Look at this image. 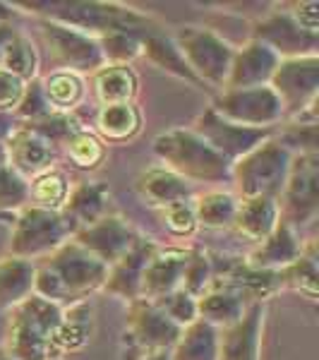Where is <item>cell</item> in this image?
Listing matches in <instances>:
<instances>
[{"label":"cell","mask_w":319,"mask_h":360,"mask_svg":"<svg viewBox=\"0 0 319 360\" xmlns=\"http://www.w3.org/2000/svg\"><path fill=\"white\" fill-rule=\"evenodd\" d=\"M106 278L108 266L101 259H96L74 240H67L37 264L34 293L67 307L86 300L94 291H101Z\"/></svg>","instance_id":"6da1fadb"},{"label":"cell","mask_w":319,"mask_h":360,"mask_svg":"<svg viewBox=\"0 0 319 360\" xmlns=\"http://www.w3.org/2000/svg\"><path fill=\"white\" fill-rule=\"evenodd\" d=\"M17 8H27L39 15V20H48L56 25L77 29L86 37L101 39L113 32H127L137 37L161 32L154 17L139 13L135 8L118 3H86V0H34L20 3Z\"/></svg>","instance_id":"7a4b0ae2"},{"label":"cell","mask_w":319,"mask_h":360,"mask_svg":"<svg viewBox=\"0 0 319 360\" xmlns=\"http://www.w3.org/2000/svg\"><path fill=\"white\" fill-rule=\"evenodd\" d=\"M152 149L164 168L188 183H230V164L214 152L193 127L161 132Z\"/></svg>","instance_id":"3957f363"},{"label":"cell","mask_w":319,"mask_h":360,"mask_svg":"<svg viewBox=\"0 0 319 360\" xmlns=\"http://www.w3.org/2000/svg\"><path fill=\"white\" fill-rule=\"evenodd\" d=\"M63 322V305L32 293L13 307L5 351L15 360H53V334Z\"/></svg>","instance_id":"277c9868"},{"label":"cell","mask_w":319,"mask_h":360,"mask_svg":"<svg viewBox=\"0 0 319 360\" xmlns=\"http://www.w3.org/2000/svg\"><path fill=\"white\" fill-rule=\"evenodd\" d=\"M77 229L79 226L65 212H53V209L27 205L15 217L8 257L29 259V262L44 259L51 252H56L58 248L65 245L67 240H72Z\"/></svg>","instance_id":"5b68a950"},{"label":"cell","mask_w":319,"mask_h":360,"mask_svg":"<svg viewBox=\"0 0 319 360\" xmlns=\"http://www.w3.org/2000/svg\"><path fill=\"white\" fill-rule=\"evenodd\" d=\"M293 154L274 137H269L250 154L230 164V183L235 188L237 200H252V197H269L276 200L283 193L288 178Z\"/></svg>","instance_id":"8992f818"},{"label":"cell","mask_w":319,"mask_h":360,"mask_svg":"<svg viewBox=\"0 0 319 360\" xmlns=\"http://www.w3.org/2000/svg\"><path fill=\"white\" fill-rule=\"evenodd\" d=\"M171 39L202 86H214L221 91L228 79L230 63H233V46L221 34L204 27H181Z\"/></svg>","instance_id":"52a82bcc"},{"label":"cell","mask_w":319,"mask_h":360,"mask_svg":"<svg viewBox=\"0 0 319 360\" xmlns=\"http://www.w3.org/2000/svg\"><path fill=\"white\" fill-rule=\"evenodd\" d=\"M39 39L48 53L51 70H67L77 75H94L106 65L98 39L48 20H39Z\"/></svg>","instance_id":"ba28073f"},{"label":"cell","mask_w":319,"mask_h":360,"mask_svg":"<svg viewBox=\"0 0 319 360\" xmlns=\"http://www.w3.org/2000/svg\"><path fill=\"white\" fill-rule=\"evenodd\" d=\"M281 221L293 231L312 224L319 212V154H293L283 193L278 197Z\"/></svg>","instance_id":"9c48e42d"},{"label":"cell","mask_w":319,"mask_h":360,"mask_svg":"<svg viewBox=\"0 0 319 360\" xmlns=\"http://www.w3.org/2000/svg\"><path fill=\"white\" fill-rule=\"evenodd\" d=\"M269 86L283 106V120L315 108L319 96V56L281 60Z\"/></svg>","instance_id":"30bf717a"},{"label":"cell","mask_w":319,"mask_h":360,"mask_svg":"<svg viewBox=\"0 0 319 360\" xmlns=\"http://www.w3.org/2000/svg\"><path fill=\"white\" fill-rule=\"evenodd\" d=\"M211 108L226 120L245 127L276 130L283 120V106L269 84L250 89H223L214 98Z\"/></svg>","instance_id":"8fae6325"},{"label":"cell","mask_w":319,"mask_h":360,"mask_svg":"<svg viewBox=\"0 0 319 360\" xmlns=\"http://www.w3.org/2000/svg\"><path fill=\"white\" fill-rule=\"evenodd\" d=\"M193 130L200 135L216 154H221L228 164H235L245 154H250L254 147H259L269 137L276 135V130L266 127H245L226 120L211 106L204 113H200L193 123Z\"/></svg>","instance_id":"7c38bea8"},{"label":"cell","mask_w":319,"mask_h":360,"mask_svg":"<svg viewBox=\"0 0 319 360\" xmlns=\"http://www.w3.org/2000/svg\"><path fill=\"white\" fill-rule=\"evenodd\" d=\"M181 332L183 329L178 324H173L152 300L139 298L135 303H130L125 336L132 344V348L139 353L137 360L142 356H152V353L171 351Z\"/></svg>","instance_id":"4fadbf2b"},{"label":"cell","mask_w":319,"mask_h":360,"mask_svg":"<svg viewBox=\"0 0 319 360\" xmlns=\"http://www.w3.org/2000/svg\"><path fill=\"white\" fill-rule=\"evenodd\" d=\"M250 39L269 46L281 60H286V58L317 56V49H319L317 34L300 27L286 10H274V13L266 15L264 20L254 22Z\"/></svg>","instance_id":"5bb4252c"},{"label":"cell","mask_w":319,"mask_h":360,"mask_svg":"<svg viewBox=\"0 0 319 360\" xmlns=\"http://www.w3.org/2000/svg\"><path fill=\"white\" fill-rule=\"evenodd\" d=\"M139 236L125 219L120 217H103L98 221L82 226L77 229V233L72 236V240L77 245H82L86 252H91L96 259H101L103 264L111 269L120 257H125L132 248L137 245Z\"/></svg>","instance_id":"9a60e30c"},{"label":"cell","mask_w":319,"mask_h":360,"mask_svg":"<svg viewBox=\"0 0 319 360\" xmlns=\"http://www.w3.org/2000/svg\"><path fill=\"white\" fill-rule=\"evenodd\" d=\"M264 303H250L230 327L219 329V360H262Z\"/></svg>","instance_id":"2e32d148"},{"label":"cell","mask_w":319,"mask_h":360,"mask_svg":"<svg viewBox=\"0 0 319 360\" xmlns=\"http://www.w3.org/2000/svg\"><path fill=\"white\" fill-rule=\"evenodd\" d=\"M190 255H193V250L185 248H156L142 271L139 298L159 300L168 293L178 291Z\"/></svg>","instance_id":"e0dca14e"},{"label":"cell","mask_w":319,"mask_h":360,"mask_svg":"<svg viewBox=\"0 0 319 360\" xmlns=\"http://www.w3.org/2000/svg\"><path fill=\"white\" fill-rule=\"evenodd\" d=\"M3 147L5 156H8V166L25 180H32L51 171L58 156V149L53 144H48L44 137H39L37 132H32L25 125L17 127Z\"/></svg>","instance_id":"ac0fdd59"},{"label":"cell","mask_w":319,"mask_h":360,"mask_svg":"<svg viewBox=\"0 0 319 360\" xmlns=\"http://www.w3.org/2000/svg\"><path fill=\"white\" fill-rule=\"evenodd\" d=\"M278 63H281V58H278L269 46L250 39V41H245L240 49H235L233 63H230V72H228V79H226L223 89L266 86L271 82V77H274Z\"/></svg>","instance_id":"d6986e66"},{"label":"cell","mask_w":319,"mask_h":360,"mask_svg":"<svg viewBox=\"0 0 319 360\" xmlns=\"http://www.w3.org/2000/svg\"><path fill=\"white\" fill-rule=\"evenodd\" d=\"M154 250H156L154 243L139 238L137 245L132 248L125 257H120L111 269H108V278H106V283H103L101 291L118 295V298L127 300V303H135V300H139L142 271H144V266H147Z\"/></svg>","instance_id":"ffe728a7"},{"label":"cell","mask_w":319,"mask_h":360,"mask_svg":"<svg viewBox=\"0 0 319 360\" xmlns=\"http://www.w3.org/2000/svg\"><path fill=\"white\" fill-rule=\"evenodd\" d=\"M137 193L147 205L156 209H164L178 202H190L195 197V185L185 178L176 176L173 171L159 166L149 168L137 178Z\"/></svg>","instance_id":"44dd1931"},{"label":"cell","mask_w":319,"mask_h":360,"mask_svg":"<svg viewBox=\"0 0 319 360\" xmlns=\"http://www.w3.org/2000/svg\"><path fill=\"white\" fill-rule=\"evenodd\" d=\"M300 252H303V243L298 240V231H293L291 226L281 221L274 229V233L266 236L262 243H257V248L252 250L245 262L254 269L278 271L295 262Z\"/></svg>","instance_id":"7402d4cb"},{"label":"cell","mask_w":319,"mask_h":360,"mask_svg":"<svg viewBox=\"0 0 319 360\" xmlns=\"http://www.w3.org/2000/svg\"><path fill=\"white\" fill-rule=\"evenodd\" d=\"M281 224L278 202L269 197H252V200L237 202V214L233 229L240 236H245L252 243H262L266 236L274 233V229Z\"/></svg>","instance_id":"603a6c76"},{"label":"cell","mask_w":319,"mask_h":360,"mask_svg":"<svg viewBox=\"0 0 319 360\" xmlns=\"http://www.w3.org/2000/svg\"><path fill=\"white\" fill-rule=\"evenodd\" d=\"M247 305L250 303L237 291H233V288L211 283L209 291L197 298V317L202 322L211 324V327L223 329L237 322L242 317V312L247 310Z\"/></svg>","instance_id":"cb8c5ba5"},{"label":"cell","mask_w":319,"mask_h":360,"mask_svg":"<svg viewBox=\"0 0 319 360\" xmlns=\"http://www.w3.org/2000/svg\"><path fill=\"white\" fill-rule=\"evenodd\" d=\"M137 72L132 65H103L91 75V89L101 106L132 103L137 96Z\"/></svg>","instance_id":"d4e9b609"},{"label":"cell","mask_w":319,"mask_h":360,"mask_svg":"<svg viewBox=\"0 0 319 360\" xmlns=\"http://www.w3.org/2000/svg\"><path fill=\"white\" fill-rule=\"evenodd\" d=\"M108 197H111V193H108V188L103 183H96V180H82V183L70 188V195L65 200L63 212L82 229V226H89V224H94L98 219L106 217Z\"/></svg>","instance_id":"484cf974"},{"label":"cell","mask_w":319,"mask_h":360,"mask_svg":"<svg viewBox=\"0 0 319 360\" xmlns=\"http://www.w3.org/2000/svg\"><path fill=\"white\" fill-rule=\"evenodd\" d=\"M139 46H142V56L147 58L149 63H154L156 68H161L168 75H176V77H181L185 82L202 89V82L193 75V70L188 68V63H185L183 53L178 51V46L173 44V39L166 37L164 32L147 34V37H142V44Z\"/></svg>","instance_id":"4316f807"},{"label":"cell","mask_w":319,"mask_h":360,"mask_svg":"<svg viewBox=\"0 0 319 360\" xmlns=\"http://www.w3.org/2000/svg\"><path fill=\"white\" fill-rule=\"evenodd\" d=\"M34 274H37V262L17 257L0 259V307L13 310L29 298L34 293Z\"/></svg>","instance_id":"83f0119b"},{"label":"cell","mask_w":319,"mask_h":360,"mask_svg":"<svg viewBox=\"0 0 319 360\" xmlns=\"http://www.w3.org/2000/svg\"><path fill=\"white\" fill-rule=\"evenodd\" d=\"M142 130V113L132 103H113V106H101L96 113V132L98 139L106 142H127L137 137Z\"/></svg>","instance_id":"f1b7e54d"},{"label":"cell","mask_w":319,"mask_h":360,"mask_svg":"<svg viewBox=\"0 0 319 360\" xmlns=\"http://www.w3.org/2000/svg\"><path fill=\"white\" fill-rule=\"evenodd\" d=\"M171 360H219V329L197 319L173 344Z\"/></svg>","instance_id":"f546056e"},{"label":"cell","mask_w":319,"mask_h":360,"mask_svg":"<svg viewBox=\"0 0 319 360\" xmlns=\"http://www.w3.org/2000/svg\"><path fill=\"white\" fill-rule=\"evenodd\" d=\"M237 197L228 190H207L193 200L197 226L204 229H233L237 214Z\"/></svg>","instance_id":"4dcf8cb0"},{"label":"cell","mask_w":319,"mask_h":360,"mask_svg":"<svg viewBox=\"0 0 319 360\" xmlns=\"http://www.w3.org/2000/svg\"><path fill=\"white\" fill-rule=\"evenodd\" d=\"M41 86L56 113H72L86 96V79L67 70H51L41 79Z\"/></svg>","instance_id":"1f68e13d"},{"label":"cell","mask_w":319,"mask_h":360,"mask_svg":"<svg viewBox=\"0 0 319 360\" xmlns=\"http://www.w3.org/2000/svg\"><path fill=\"white\" fill-rule=\"evenodd\" d=\"M91 327H94V312L84 300L63 307V322L53 334V351H77L89 341Z\"/></svg>","instance_id":"d6a6232c"},{"label":"cell","mask_w":319,"mask_h":360,"mask_svg":"<svg viewBox=\"0 0 319 360\" xmlns=\"http://www.w3.org/2000/svg\"><path fill=\"white\" fill-rule=\"evenodd\" d=\"M0 68L8 70L10 75L20 77L22 82H32L39 75V51L37 44L32 41V37H27L25 32H15L13 39L8 41L3 51V60Z\"/></svg>","instance_id":"836d02e7"},{"label":"cell","mask_w":319,"mask_h":360,"mask_svg":"<svg viewBox=\"0 0 319 360\" xmlns=\"http://www.w3.org/2000/svg\"><path fill=\"white\" fill-rule=\"evenodd\" d=\"M278 276V288H293V291L307 295L310 300L317 298V250L315 245L310 248H303L300 257L291 262L288 266L276 271Z\"/></svg>","instance_id":"e575fe53"},{"label":"cell","mask_w":319,"mask_h":360,"mask_svg":"<svg viewBox=\"0 0 319 360\" xmlns=\"http://www.w3.org/2000/svg\"><path fill=\"white\" fill-rule=\"evenodd\" d=\"M70 188H72V185H70L65 173L58 171V168H51V171L29 180V205L63 212L65 200L70 195Z\"/></svg>","instance_id":"d590c367"},{"label":"cell","mask_w":319,"mask_h":360,"mask_svg":"<svg viewBox=\"0 0 319 360\" xmlns=\"http://www.w3.org/2000/svg\"><path fill=\"white\" fill-rule=\"evenodd\" d=\"M63 147H65L67 159L72 161L74 166L89 168V171L101 164L103 156H106V144H103V139H98L94 132H89L86 127L74 132Z\"/></svg>","instance_id":"8d00e7d4"},{"label":"cell","mask_w":319,"mask_h":360,"mask_svg":"<svg viewBox=\"0 0 319 360\" xmlns=\"http://www.w3.org/2000/svg\"><path fill=\"white\" fill-rule=\"evenodd\" d=\"M142 37L127 32H113L98 39L106 65H132L135 58L142 56Z\"/></svg>","instance_id":"74e56055"},{"label":"cell","mask_w":319,"mask_h":360,"mask_svg":"<svg viewBox=\"0 0 319 360\" xmlns=\"http://www.w3.org/2000/svg\"><path fill=\"white\" fill-rule=\"evenodd\" d=\"M25 127L37 132L39 137H44L46 142L53 144L56 149L63 147L77 130H82L79 120L74 118L72 113H51V115H46V118L37 120V123H29Z\"/></svg>","instance_id":"f35d334b"},{"label":"cell","mask_w":319,"mask_h":360,"mask_svg":"<svg viewBox=\"0 0 319 360\" xmlns=\"http://www.w3.org/2000/svg\"><path fill=\"white\" fill-rule=\"evenodd\" d=\"M56 113L53 108H51L48 98L44 94V86H41V79H32V82H27L25 86V94H22L20 103L15 106L13 115L17 118V123L20 125H29V123H37V120L46 118V115Z\"/></svg>","instance_id":"ab89813d"},{"label":"cell","mask_w":319,"mask_h":360,"mask_svg":"<svg viewBox=\"0 0 319 360\" xmlns=\"http://www.w3.org/2000/svg\"><path fill=\"white\" fill-rule=\"evenodd\" d=\"M214 281V266H211V257L207 252H200V250H193L188 259V266H185L183 274V283L181 288L185 293H190L193 298H200L209 291Z\"/></svg>","instance_id":"60d3db41"},{"label":"cell","mask_w":319,"mask_h":360,"mask_svg":"<svg viewBox=\"0 0 319 360\" xmlns=\"http://www.w3.org/2000/svg\"><path fill=\"white\" fill-rule=\"evenodd\" d=\"M152 303L181 329L190 327V324L200 319L197 317V298H193L190 293H185L183 288H178V291L168 293L159 300H152Z\"/></svg>","instance_id":"b9f144b4"},{"label":"cell","mask_w":319,"mask_h":360,"mask_svg":"<svg viewBox=\"0 0 319 360\" xmlns=\"http://www.w3.org/2000/svg\"><path fill=\"white\" fill-rule=\"evenodd\" d=\"M29 205V180L17 176L10 166L0 168V214L20 212Z\"/></svg>","instance_id":"7bdbcfd3"},{"label":"cell","mask_w":319,"mask_h":360,"mask_svg":"<svg viewBox=\"0 0 319 360\" xmlns=\"http://www.w3.org/2000/svg\"><path fill=\"white\" fill-rule=\"evenodd\" d=\"M193 200H195V197H193ZM193 200H190V202H178V205L159 209L166 229L171 231L173 236H193L197 231Z\"/></svg>","instance_id":"ee69618b"},{"label":"cell","mask_w":319,"mask_h":360,"mask_svg":"<svg viewBox=\"0 0 319 360\" xmlns=\"http://www.w3.org/2000/svg\"><path fill=\"white\" fill-rule=\"evenodd\" d=\"M27 82H22L20 77L10 75L8 70L0 68V111L13 113L15 106L20 103L22 94H25Z\"/></svg>","instance_id":"f6af8a7d"},{"label":"cell","mask_w":319,"mask_h":360,"mask_svg":"<svg viewBox=\"0 0 319 360\" xmlns=\"http://www.w3.org/2000/svg\"><path fill=\"white\" fill-rule=\"evenodd\" d=\"M286 13L298 22L300 27L307 29V32L317 34L319 32V5L315 0H307V3H291L286 5Z\"/></svg>","instance_id":"bcb514c9"},{"label":"cell","mask_w":319,"mask_h":360,"mask_svg":"<svg viewBox=\"0 0 319 360\" xmlns=\"http://www.w3.org/2000/svg\"><path fill=\"white\" fill-rule=\"evenodd\" d=\"M20 127V123H17V118L13 113L8 111H0V144H5L10 139V135Z\"/></svg>","instance_id":"7dc6e473"},{"label":"cell","mask_w":319,"mask_h":360,"mask_svg":"<svg viewBox=\"0 0 319 360\" xmlns=\"http://www.w3.org/2000/svg\"><path fill=\"white\" fill-rule=\"evenodd\" d=\"M15 32L17 29L13 25H0V60H3V51H5V46H8L10 39H13Z\"/></svg>","instance_id":"c3c4849f"},{"label":"cell","mask_w":319,"mask_h":360,"mask_svg":"<svg viewBox=\"0 0 319 360\" xmlns=\"http://www.w3.org/2000/svg\"><path fill=\"white\" fill-rule=\"evenodd\" d=\"M15 17V8L13 5L0 3V25H10V20Z\"/></svg>","instance_id":"681fc988"},{"label":"cell","mask_w":319,"mask_h":360,"mask_svg":"<svg viewBox=\"0 0 319 360\" xmlns=\"http://www.w3.org/2000/svg\"><path fill=\"white\" fill-rule=\"evenodd\" d=\"M139 360H171V353L164 351V353H152V356H142Z\"/></svg>","instance_id":"f907efd6"},{"label":"cell","mask_w":319,"mask_h":360,"mask_svg":"<svg viewBox=\"0 0 319 360\" xmlns=\"http://www.w3.org/2000/svg\"><path fill=\"white\" fill-rule=\"evenodd\" d=\"M8 166V156H5V147L0 144V168Z\"/></svg>","instance_id":"816d5d0a"},{"label":"cell","mask_w":319,"mask_h":360,"mask_svg":"<svg viewBox=\"0 0 319 360\" xmlns=\"http://www.w3.org/2000/svg\"><path fill=\"white\" fill-rule=\"evenodd\" d=\"M0 360H15L13 356H10L8 351H5V348H0Z\"/></svg>","instance_id":"f5cc1de1"}]
</instances>
